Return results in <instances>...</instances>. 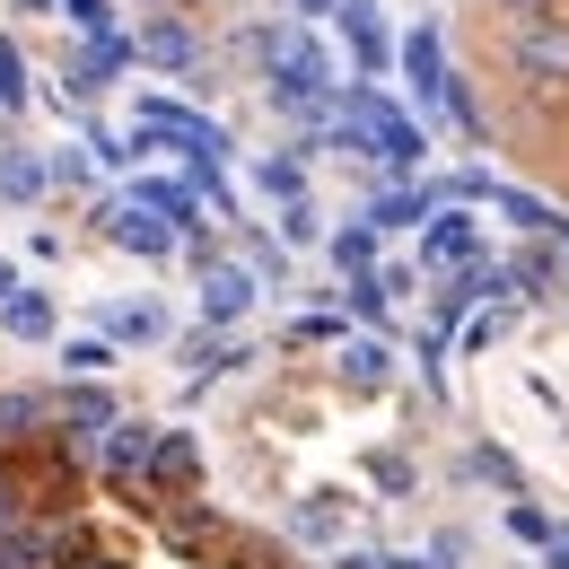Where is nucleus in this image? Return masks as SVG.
<instances>
[{"label":"nucleus","instance_id":"obj_1","mask_svg":"<svg viewBox=\"0 0 569 569\" xmlns=\"http://www.w3.org/2000/svg\"><path fill=\"white\" fill-rule=\"evenodd\" d=\"M132 132H141L149 149H176L184 167H228V123H211L202 106H184V97H141L132 106Z\"/></svg>","mask_w":569,"mask_h":569},{"label":"nucleus","instance_id":"obj_2","mask_svg":"<svg viewBox=\"0 0 569 569\" xmlns=\"http://www.w3.org/2000/svg\"><path fill=\"white\" fill-rule=\"evenodd\" d=\"M499 62H508L517 88H569V18L561 9H517Z\"/></svg>","mask_w":569,"mask_h":569},{"label":"nucleus","instance_id":"obj_3","mask_svg":"<svg viewBox=\"0 0 569 569\" xmlns=\"http://www.w3.org/2000/svg\"><path fill=\"white\" fill-rule=\"evenodd\" d=\"M88 237H106L114 254H132V263H176L184 246H176V228L167 219H149L132 193H97L88 202Z\"/></svg>","mask_w":569,"mask_h":569},{"label":"nucleus","instance_id":"obj_4","mask_svg":"<svg viewBox=\"0 0 569 569\" xmlns=\"http://www.w3.org/2000/svg\"><path fill=\"white\" fill-rule=\"evenodd\" d=\"M149 438H158V421H141V412H123L88 438V465H97L106 491H132V499L149 491Z\"/></svg>","mask_w":569,"mask_h":569},{"label":"nucleus","instance_id":"obj_5","mask_svg":"<svg viewBox=\"0 0 569 569\" xmlns=\"http://www.w3.org/2000/svg\"><path fill=\"white\" fill-rule=\"evenodd\" d=\"M254 307H263V281H254L237 254H211V263L193 272V316H202L211 333H237Z\"/></svg>","mask_w":569,"mask_h":569},{"label":"nucleus","instance_id":"obj_6","mask_svg":"<svg viewBox=\"0 0 569 569\" xmlns=\"http://www.w3.org/2000/svg\"><path fill=\"white\" fill-rule=\"evenodd\" d=\"M202 438L193 429H167L158 421V438H149V491H141V508H167V499H202Z\"/></svg>","mask_w":569,"mask_h":569},{"label":"nucleus","instance_id":"obj_7","mask_svg":"<svg viewBox=\"0 0 569 569\" xmlns=\"http://www.w3.org/2000/svg\"><path fill=\"white\" fill-rule=\"evenodd\" d=\"M141 62L158 79H184V88H211V53H202V27H184L176 9H158L141 27Z\"/></svg>","mask_w":569,"mask_h":569},{"label":"nucleus","instance_id":"obj_8","mask_svg":"<svg viewBox=\"0 0 569 569\" xmlns=\"http://www.w3.org/2000/svg\"><path fill=\"white\" fill-rule=\"evenodd\" d=\"M333 386H342L351 403H377V395H395V386H403L395 333H351V342L333 351Z\"/></svg>","mask_w":569,"mask_h":569},{"label":"nucleus","instance_id":"obj_9","mask_svg":"<svg viewBox=\"0 0 569 569\" xmlns=\"http://www.w3.org/2000/svg\"><path fill=\"white\" fill-rule=\"evenodd\" d=\"M465 263H491V237H482V219L465 202H447L421 228V272H465Z\"/></svg>","mask_w":569,"mask_h":569},{"label":"nucleus","instance_id":"obj_10","mask_svg":"<svg viewBox=\"0 0 569 569\" xmlns=\"http://www.w3.org/2000/svg\"><path fill=\"white\" fill-rule=\"evenodd\" d=\"M333 36L351 44V71H359V79H386V71H395V27H386V0H333Z\"/></svg>","mask_w":569,"mask_h":569},{"label":"nucleus","instance_id":"obj_11","mask_svg":"<svg viewBox=\"0 0 569 569\" xmlns=\"http://www.w3.org/2000/svg\"><path fill=\"white\" fill-rule=\"evenodd\" d=\"M158 517V535H167V552H184V561H219L237 535H228V517H219L211 499H167V508H149Z\"/></svg>","mask_w":569,"mask_h":569},{"label":"nucleus","instance_id":"obj_12","mask_svg":"<svg viewBox=\"0 0 569 569\" xmlns=\"http://www.w3.org/2000/svg\"><path fill=\"white\" fill-rule=\"evenodd\" d=\"M141 62V36H123V27H106V36H79V53H71V97L88 106V97H106L114 79Z\"/></svg>","mask_w":569,"mask_h":569},{"label":"nucleus","instance_id":"obj_13","mask_svg":"<svg viewBox=\"0 0 569 569\" xmlns=\"http://www.w3.org/2000/svg\"><path fill=\"white\" fill-rule=\"evenodd\" d=\"M395 79H403L421 106H438V97H447V79H456L447 36H438V27H403V36H395Z\"/></svg>","mask_w":569,"mask_h":569},{"label":"nucleus","instance_id":"obj_14","mask_svg":"<svg viewBox=\"0 0 569 569\" xmlns=\"http://www.w3.org/2000/svg\"><path fill=\"white\" fill-rule=\"evenodd\" d=\"M429 211H447V202H438V176H412V184H386V193H368V228H377V237H421L429 228Z\"/></svg>","mask_w":569,"mask_h":569},{"label":"nucleus","instance_id":"obj_15","mask_svg":"<svg viewBox=\"0 0 569 569\" xmlns=\"http://www.w3.org/2000/svg\"><path fill=\"white\" fill-rule=\"evenodd\" d=\"M0 333L27 342V351H53V342H62V298L36 289V281H18L9 298H0Z\"/></svg>","mask_w":569,"mask_h":569},{"label":"nucleus","instance_id":"obj_16","mask_svg":"<svg viewBox=\"0 0 569 569\" xmlns=\"http://www.w3.org/2000/svg\"><path fill=\"white\" fill-rule=\"evenodd\" d=\"M97 333H106L114 351H158V342H176V325H167L158 298H106V307H97Z\"/></svg>","mask_w":569,"mask_h":569},{"label":"nucleus","instance_id":"obj_17","mask_svg":"<svg viewBox=\"0 0 569 569\" xmlns=\"http://www.w3.org/2000/svg\"><path fill=\"white\" fill-rule=\"evenodd\" d=\"M342 526H351V491H307L289 508V543H307V552H333Z\"/></svg>","mask_w":569,"mask_h":569},{"label":"nucleus","instance_id":"obj_18","mask_svg":"<svg viewBox=\"0 0 569 569\" xmlns=\"http://www.w3.org/2000/svg\"><path fill=\"white\" fill-rule=\"evenodd\" d=\"M44 193H53V167H44V149L9 141V149H0V211H36Z\"/></svg>","mask_w":569,"mask_h":569},{"label":"nucleus","instance_id":"obj_19","mask_svg":"<svg viewBox=\"0 0 569 569\" xmlns=\"http://www.w3.org/2000/svg\"><path fill=\"white\" fill-rule=\"evenodd\" d=\"M386 237L368 228V219H342V228H325V263H333V281H359V272H377L386 254H377Z\"/></svg>","mask_w":569,"mask_h":569},{"label":"nucleus","instance_id":"obj_20","mask_svg":"<svg viewBox=\"0 0 569 569\" xmlns=\"http://www.w3.org/2000/svg\"><path fill=\"white\" fill-rule=\"evenodd\" d=\"M246 176H254V193L281 202V211H289V202H307V149H263Z\"/></svg>","mask_w":569,"mask_h":569},{"label":"nucleus","instance_id":"obj_21","mask_svg":"<svg viewBox=\"0 0 569 569\" xmlns=\"http://www.w3.org/2000/svg\"><path fill=\"white\" fill-rule=\"evenodd\" d=\"M228 228H237V263H246L263 289H281L289 281V246L272 237V228H254V219H228Z\"/></svg>","mask_w":569,"mask_h":569},{"label":"nucleus","instance_id":"obj_22","mask_svg":"<svg viewBox=\"0 0 569 569\" xmlns=\"http://www.w3.org/2000/svg\"><path fill=\"white\" fill-rule=\"evenodd\" d=\"M53 359H62V377H114V359H123V351L88 325V333H62V342H53Z\"/></svg>","mask_w":569,"mask_h":569},{"label":"nucleus","instance_id":"obj_23","mask_svg":"<svg viewBox=\"0 0 569 569\" xmlns=\"http://www.w3.org/2000/svg\"><path fill=\"white\" fill-rule=\"evenodd\" d=\"M351 333H359V325L342 316V307H316V316H298V325H289V342H298V351H342Z\"/></svg>","mask_w":569,"mask_h":569},{"label":"nucleus","instance_id":"obj_24","mask_svg":"<svg viewBox=\"0 0 569 569\" xmlns=\"http://www.w3.org/2000/svg\"><path fill=\"white\" fill-rule=\"evenodd\" d=\"M508 535H517L526 552H543V543L561 535V517H552V508H535V499H508Z\"/></svg>","mask_w":569,"mask_h":569},{"label":"nucleus","instance_id":"obj_25","mask_svg":"<svg viewBox=\"0 0 569 569\" xmlns=\"http://www.w3.org/2000/svg\"><path fill=\"white\" fill-rule=\"evenodd\" d=\"M272 237H281V246H325V211H316V193L289 202V211H272Z\"/></svg>","mask_w":569,"mask_h":569},{"label":"nucleus","instance_id":"obj_26","mask_svg":"<svg viewBox=\"0 0 569 569\" xmlns=\"http://www.w3.org/2000/svg\"><path fill=\"white\" fill-rule=\"evenodd\" d=\"M368 482H377V491H395V499H412V491H421L412 456H395V447H377V456H368Z\"/></svg>","mask_w":569,"mask_h":569},{"label":"nucleus","instance_id":"obj_27","mask_svg":"<svg viewBox=\"0 0 569 569\" xmlns=\"http://www.w3.org/2000/svg\"><path fill=\"white\" fill-rule=\"evenodd\" d=\"M27 97H36V88H27V53L0 36V114H27Z\"/></svg>","mask_w":569,"mask_h":569},{"label":"nucleus","instance_id":"obj_28","mask_svg":"<svg viewBox=\"0 0 569 569\" xmlns=\"http://www.w3.org/2000/svg\"><path fill=\"white\" fill-rule=\"evenodd\" d=\"M465 473H473V482H491V491H508V499H526V482H517V465H508L499 447H473V456H465Z\"/></svg>","mask_w":569,"mask_h":569},{"label":"nucleus","instance_id":"obj_29","mask_svg":"<svg viewBox=\"0 0 569 569\" xmlns=\"http://www.w3.org/2000/svg\"><path fill=\"white\" fill-rule=\"evenodd\" d=\"M44 167H53V193H88V176H97L88 149H44Z\"/></svg>","mask_w":569,"mask_h":569},{"label":"nucleus","instance_id":"obj_30","mask_svg":"<svg viewBox=\"0 0 569 569\" xmlns=\"http://www.w3.org/2000/svg\"><path fill=\"white\" fill-rule=\"evenodd\" d=\"M499 333H508V307H473V316H465V359H482Z\"/></svg>","mask_w":569,"mask_h":569},{"label":"nucleus","instance_id":"obj_31","mask_svg":"<svg viewBox=\"0 0 569 569\" xmlns=\"http://www.w3.org/2000/svg\"><path fill=\"white\" fill-rule=\"evenodd\" d=\"M62 18H71L79 36H106L114 27V0H62Z\"/></svg>","mask_w":569,"mask_h":569},{"label":"nucleus","instance_id":"obj_32","mask_svg":"<svg viewBox=\"0 0 569 569\" xmlns=\"http://www.w3.org/2000/svg\"><path fill=\"white\" fill-rule=\"evenodd\" d=\"M325 569H386V552H368V543H351V552H333Z\"/></svg>","mask_w":569,"mask_h":569},{"label":"nucleus","instance_id":"obj_33","mask_svg":"<svg viewBox=\"0 0 569 569\" xmlns=\"http://www.w3.org/2000/svg\"><path fill=\"white\" fill-rule=\"evenodd\" d=\"M62 569H132V561H114V552H97V543H88V552H79V561H62Z\"/></svg>","mask_w":569,"mask_h":569},{"label":"nucleus","instance_id":"obj_34","mask_svg":"<svg viewBox=\"0 0 569 569\" xmlns=\"http://www.w3.org/2000/svg\"><path fill=\"white\" fill-rule=\"evenodd\" d=\"M543 569H569V526L552 535V543H543Z\"/></svg>","mask_w":569,"mask_h":569},{"label":"nucleus","instance_id":"obj_35","mask_svg":"<svg viewBox=\"0 0 569 569\" xmlns=\"http://www.w3.org/2000/svg\"><path fill=\"white\" fill-rule=\"evenodd\" d=\"M386 569H438L429 552H386Z\"/></svg>","mask_w":569,"mask_h":569},{"label":"nucleus","instance_id":"obj_36","mask_svg":"<svg viewBox=\"0 0 569 569\" xmlns=\"http://www.w3.org/2000/svg\"><path fill=\"white\" fill-rule=\"evenodd\" d=\"M289 9H298V18H333V0H289Z\"/></svg>","mask_w":569,"mask_h":569},{"label":"nucleus","instance_id":"obj_37","mask_svg":"<svg viewBox=\"0 0 569 569\" xmlns=\"http://www.w3.org/2000/svg\"><path fill=\"white\" fill-rule=\"evenodd\" d=\"M27 281V272H18V263H9V254H0V298H9V289Z\"/></svg>","mask_w":569,"mask_h":569},{"label":"nucleus","instance_id":"obj_38","mask_svg":"<svg viewBox=\"0 0 569 569\" xmlns=\"http://www.w3.org/2000/svg\"><path fill=\"white\" fill-rule=\"evenodd\" d=\"M18 9H27V18H36V9H62V0H18Z\"/></svg>","mask_w":569,"mask_h":569},{"label":"nucleus","instance_id":"obj_39","mask_svg":"<svg viewBox=\"0 0 569 569\" xmlns=\"http://www.w3.org/2000/svg\"><path fill=\"white\" fill-rule=\"evenodd\" d=\"M561 272H569V237H561Z\"/></svg>","mask_w":569,"mask_h":569},{"label":"nucleus","instance_id":"obj_40","mask_svg":"<svg viewBox=\"0 0 569 569\" xmlns=\"http://www.w3.org/2000/svg\"><path fill=\"white\" fill-rule=\"evenodd\" d=\"M141 9H158V0H141Z\"/></svg>","mask_w":569,"mask_h":569}]
</instances>
